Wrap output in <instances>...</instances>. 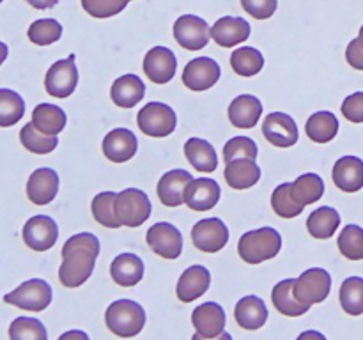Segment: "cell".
I'll return each instance as SVG.
<instances>
[{"instance_id":"6da1fadb","label":"cell","mask_w":363,"mask_h":340,"mask_svg":"<svg viewBox=\"0 0 363 340\" xmlns=\"http://www.w3.org/2000/svg\"><path fill=\"white\" fill-rule=\"evenodd\" d=\"M59 280L64 287H80L91 278L99 255V239L91 232L74 234L62 246Z\"/></svg>"},{"instance_id":"7a4b0ae2","label":"cell","mask_w":363,"mask_h":340,"mask_svg":"<svg viewBox=\"0 0 363 340\" xmlns=\"http://www.w3.org/2000/svg\"><path fill=\"white\" fill-rule=\"evenodd\" d=\"M282 250V236L273 227H262V229L245 232L238 243L240 257L248 264H261L277 257Z\"/></svg>"},{"instance_id":"3957f363","label":"cell","mask_w":363,"mask_h":340,"mask_svg":"<svg viewBox=\"0 0 363 340\" xmlns=\"http://www.w3.org/2000/svg\"><path fill=\"white\" fill-rule=\"evenodd\" d=\"M105 322L113 335L130 339L145 326V310L133 300H117L106 308Z\"/></svg>"},{"instance_id":"277c9868","label":"cell","mask_w":363,"mask_h":340,"mask_svg":"<svg viewBox=\"0 0 363 340\" xmlns=\"http://www.w3.org/2000/svg\"><path fill=\"white\" fill-rule=\"evenodd\" d=\"M137 124L140 131L147 137L163 138L169 137L177 124V115L169 105L160 101H151L137 115Z\"/></svg>"},{"instance_id":"5b68a950","label":"cell","mask_w":363,"mask_h":340,"mask_svg":"<svg viewBox=\"0 0 363 340\" xmlns=\"http://www.w3.org/2000/svg\"><path fill=\"white\" fill-rule=\"evenodd\" d=\"M52 287L48 282L41 278H32L21 283L18 289L13 293L6 294L4 301L14 307L21 308V310L28 312H43L50 303H52Z\"/></svg>"},{"instance_id":"8992f818","label":"cell","mask_w":363,"mask_h":340,"mask_svg":"<svg viewBox=\"0 0 363 340\" xmlns=\"http://www.w3.org/2000/svg\"><path fill=\"white\" fill-rule=\"evenodd\" d=\"M116 209L121 223L126 227H140L147 222L152 211L147 193L137 188H128L117 193Z\"/></svg>"},{"instance_id":"52a82bcc","label":"cell","mask_w":363,"mask_h":340,"mask_svg":"<svg viewBox=\"0 0 363 340\" xmlns=\"http://www.w3.org/2000/svg\"><path fill=\"white\" fill-rule=\"evenodd\" d=\"M191 324L195 328V340L199 339H229L225 333V312L215 301L199 305L191 314Z\"/></svg>"},{"instance_id":"ba28073f","label":"cell","mask_w":363,"mask_h":340,"mask_svg":"<svg viewBox=\"0 0 363 340\" xmlns=\"http://www.w3.org/2000/svg\"><path fill=\"white\" fill-rule=\"evenodd\" d=\"M78 85V69L74 64V55L57 60L50 66L45 76V89L53 98H69Z\"/></svg>"},{"instance_id":"9c48e42d","label":"cell","mask_w":363,"mask_h":340,"mask_svg":"<svg viewBox=\"0 0 363 340\" xmlns=\"http://www.w3.org/2000/svg\"><path fill=\"white\" fill-rule=\"evenodd\" d=\"M332 290V276L326 269L312 268L301 273L294 283V294L301 303H321Z\"/></svg>"},{"instance_id":"30bf717a","label":"cell","mask_w":363,"mask_h":340,"mask_svg":"<svg viewBox=\"0 0 363 340\" xmlns=\"http://www.w3.org/2000/svg\"><path fill=\"white\" fill-rule=\"evenodd\" d=\"M174 38H176L177 45L183 46L184 50L197 52L209 42L211 27L202 18L194 16V14H183L174 23Z\"/></svg>"},{"instance_id":"8fae6325","label":"cell","mask_w":363,"mask_h":340,"mask_svg":"<svg viewBox=\"0 0 363 340\" xmlns=\"http://www.w3.org/2000/svg\"><path fill=\"white\" fill-rule=\"evenodd\" d=\"M191 241L197 250L204 254H216L229 241V229L220 218H204L191 229Z\"/></svg>"},{"instance_id":"7c38bea8","label":"cell","mask_w":363,"mask_h":340,"mask_svg":"<svg viewBox=\"0 0 363 340\" xmlns=\"http://www.w3.org/2000/svg\"><path fill=\"white\" fill-rule=\"evenodd\" d=\"M145 241L151 246V250L163 259H177L183 251V236H181L179 229L174 227L172 223H155L147 230Z\"/></svg>"},{"instance_id":"4fadbf2b","label":"cell","mask_w":363,"mask_h":340,"mask_svg":"<svg viewBox=\"0 0 363 340\" xmlns=\"http://www.w3.org/2000/svg\"><path fill=\"white\" fill-rule=\"evenodd\" d=\"M220 80V66L211 57H197L184 66L183 84L190 91L202 92L211 89Z\"/></svg>"},{"instance_id":"5bb4252c","label":"cell","mask_w":363,"mask_h":340,"mask_svg":"<svg viewBox=\"0 0 363 340\" xmlns=\"http://www.w3.org/2000/svg\"><path fill=\"white\" fill-rule=\"evenodd\" d=\"M59 227L55 220L46 215L32 216L23 227V241L30 250L46 251L57 243Z\"/></svg>"},{"instance_id":"9a60e30c","label":"cell","mask_w":363,"mask_h":340,"mask_svg":"<svg viewBox=\"0 0 363 340\" xmlns=\"http://www.w3.org/2000/svg\"><path fill=\"white\" fill-rule=\"evenodd\" d=\"M262 135L277 147H293L300 138L298 126L289 113L273 112L262 123Z\"/></svg>"},{"instance_id":"2e32d148","label":"cell","mask_w":363,"mask_h":340,"mask_svg":"<svg viewBox=\"0 0 363 340\" xmlns=\"http://www.w3.org/2000/svg\"><path fill=\"white\" fill-rule=\"evenodd\" d=\"M177 69V59L174 52L165 46H155L144 57V73L152 84H169Z\"/></svg>"},{"instance_id":"e0dca14e","label":"cell","mask_w":363,"mask_h":340,"mask_svg":"<svg viewBox=\"0 0 363 340\" xmlns=\"http://www.w3.org/2000/svg\"><path fill=\"white\" fill-rule=\"evenodd\" d=\"M220 184L216 181L208 179V177H201V179H194L184 190V204L191 209V211H209L215 208L220 200Z\"/></svg>"},{"instance_id":"ac0fdd59","label":"cell","mask_w":363,"mask_h":340,"mask_svg":"<svg viewBox=\"0 0 363 340\" xmlns=\"http://www.w3.org/2000/svg\"><path fill=\"white\" fill-rule=\"evenodd\" d=\"M59 191V176L55 170L43 166V169L34 170L28 177L27 195L32 204L46 205L57 197Z\"/></svg>"},{"instance_id":"d6986e66","label":"cell","mask_w":363,"mask_h":340,"mask_svg":"<svg viewBox=\"0 0 363 340\" xmlns=\"http://www.w3.org/2000/svg\"><path fill=\"white\" fill-rule=\"evenodd\" d=\"M138 149V140L133 131L126 128L112 130L103 138V154L113 163H124L135 156Z\"/></svg>"},{"instance_id":"ffe728a7","label":"cell","mask_w":363,"mask_h":340,"mask_svg":"<svg viewBox=\"0 0 363 340\" xmlns=\"http://www.w3.org/2000/svg\"><path fill=\"white\" fill-rule=\"evenodd\" d=\"M211 38L216 45L233 48L250 38V23L243 18L223 16L211 27Z\"/></svg>"},{"instance_id":"44dd1931","label":"cell","mask_w":363,"mask_h":340,"mask_svg":"<svg viewBox=\"0 0 363 340\" xmlns=\"http://www.w3.org/2000/svg\"><path fill=\"white\" fill-rule=\"evenodd\" d=\"M191 181H194V177L186 170L176 169L163 174L158 183V188H156L162 204L167 205V208H177V205L183 204L184 190H186V186Z\"/></svg>"},{"instance_id":"7402d4cb","label":"cell","mask_w":363,"mask_h":340,"mask_svg":"<svg viewBox=\"0 0 363 340\" xmlns=\"http://www.w3.org/2000/svg\"><path fill=\"white\" fill-rule=\"evenodd\" d=\"M333 183L346 193H354L363 188V162L358 156H342L333 165Z\"/></svg>"},{"instance_id":"603a6c76","label":"cell","mask_w":363,"mask_h":340,"mask_svg":"<svg viewBox=\"0 0 363 340\" xmlns=\"http://www.w3.org/2000/svg\"><path fill=\"white\" fill-rule=\"evenodd\" d=\"M209 283H211V275L204 266H190L188 269H184L177 282V298L183 303H191L197 298L204 296L206 290L209 289Z\"/></svg>"},{"instance_id":"cb8c5ba5","label":"cell","mask_w":363,"mask_h":340,"mask_svg":"<svg viewBox=\"0 0 363 340\" xmlns=\"http://www.w3.org/2000/svg\"><path fill=\"white\" fill-rule=\"evenodd\" d=\"M227 184L234 190H248L261 179V169L254 158H236L225 163Z\"/></svg>"},{"instance_id":"d4e9b609","label":"cell","mask_w":363,"mask_h":340,"mask_svg":"<svg viewBox=\"0 0 363 340\" xmlns=\"http://www.w3.org/2000/svg\"><path fill=\"white\" fill-rule=\"evenodd\" d=\"M262 113V103L252 94H241L229 106V120L234 128L250 130L255 128Z\"/></svg>"},{"instance_id":"484cf974","label":"cell","mask_w":363,"mask_h":340,"mask_svg":"<svg viewBox=\"0 0 363 340\" xmlns=\"http://www.w3.org/2000/svg\"><path fill=\"white\" fill-rule=\"evenodd\" d=\"M145 85L137 74H123L113 81L110 98L121 108H133L144 99Z\"/></svg>"},{"instance_id":"4316f807","label":"cell","mask_w":363,"mask_h":340,"mask_svg":"<svg viewBox=\"0 0 363 340\" xmlns=\"http://www.w3.org/2000/svg\"><path fill=\"white\" fill-rule=\"evenodd\" d=\"M236 322L245 329H259L268 321V308L266 303L257 296L241 298L234 308Z\"/></svg>"},{"instance_id":"83f0119b","label":"cell","mask_w":363,"mask_h":340,"mask_svg":"<svg viewBox=\"0 0 363 340\" xmlns=\"http://www.w3.org/2000/svg\"><path fill=\"white\" fill-rule=\"evenodd\" d=\"M113 282L121 287H133L144 276V262L135 254H121L110 266Z\"/></svg>"},{"instance_id":"f1b7e54d","label":"cell","mask_w":363,"mask_h":340,"mask_svg":"<svg viewBox=\"0 0 363 340\" xmlns=\"http://www.w3.org/2000/svg\"><path fill=\"white\" fill-rule=\"evenodd\" d=\"M294 283H296V278L282 280V282H279L273 287L272 293L273 307H275L280 314L287 315V317L303 315L305 312H308V308L312 307V305L301 303V301L298 300L296 294H294Z\"/></svg>"},{"instance_id":"f546056e","label":"cell","mask_w":363,"mask_h":340,"mask_svg":"<svg viewBox=\"0 0 363 340\" xmlns=\"http://www.w3.org/2000/svg\"><path fill=\"white\" fill-rule=\"evenodd\" d=\"M184 156L195 170L201 172H215L218 166V156L208 140L202 138H190L184 144Z\"/></svg>"},{"instance_id":"4dcf8cb0","label":"cell","mask_w":363,"mask_h":340,"mask_svg":"<svg viewBox=\"0 0 363 340\" xmlns=\"http://www.w3.org/2000/svg\"><path fill=\"white\" fill-rule=\"evenodd\" d=\"M67 117L60 106L41 103L32 110V124L46 135H59L66 128Z\"/></svg>"},{"instance_id":"1f68e13d","label":"cell","mask_w":363,"mask_h":340,"mask_svg":"<svg viewBox=\"0 0 363 340\" xmlns=\"http://www.w3.org/2000/svg\"><path fill=\"white\" fill-rule=\"evenodd\" d=\"M340 225V215L337 209L323 205V208L312 211L307 220L308 234L315 239H330L337 232Z\"/></svg>"},{"instance_id":"d6a6232c","label":"cell","mask_w":363,"mask_h":340,"mask_svg":"<svg viewBox=\"0 0 363 340\" xmlns=\"http://www.w3.org/2000/svg\"><path fill=\"white\" fill-rule=\"evenodd\" d=\"M305 130L312 142L326 144V142H332L339 133V120L332 112H315L308 117Z\"/></svg>"},{"instance_id":"836d02e7","label":"cell","mask_w":363,"mask_h":340,"mask_svg":"<svg viewBox=\"0 0 363 340\" xmlns=\"http://www.w3.org/2000/svg\"><path fill=\"white\" fill-rule=\"evenodd\" d=\"M291 193L301 205L314 204L325 195V181L318 174H303L291 183Z\"/></svg>"},{"instance_id":"e575fe53","label":"cell","mask_w":363,"mask_h":340,"mask_svg":"<svg viewBox=\"0 0 363 340\" xmlns=\"http://www.w3.org/2000/svg\"><path fill=\"white\" fill-rule=\"evenodd\" d=\"M116 198L117 193H113V191H101L92 198V216L99 225L108 227V229H117V227L123 225L119 216H117Z\"/></svg>"},{"instance_id":"d590c367","label":"cell","mask_w":363,"mask_h":340,"mask_svg":"<svg viewBox=\"0 0 363 340\" xmlns=\"http://www.w3.org/2000/svg\"><path fill=\"white\" fill-rule=\"evenodd\" d=\"M20 142L27 151L34 152V154H48V152H52L53 149L57 147V144H59L57 135L43 133V131H39L38 128L32 124V120L21 128Z\"/></svg>"},{"instance_id":"8d00e7d4","label":"cell","mask_w":363,"mask_h":340,"mask_svg":"<svg viewBox=\"0 0 363 340\" xmlns=\"http://www.w3.org/2000/svg\"><path fill=\"white\" fill-rule=\"evenodd\" d=\"M230 66L241 76H255L264 67V57L252 46H241L230 55Z\"/></svg>"},{"instance_id":"74e56055","label":"cell","mask_w":363,"mask_h":340,"mask_svg":"<svg viewBox=\"0 0 363 340\" xmlns=\"http://www.w3.org/2000/svg\"><path fill=\"white\" fill-rule=\"evenodd\" d=\"M340 305L344 312L350 315L363 314V278L362 276H350L342 282L339 293Z\"/></svg>"},{"instance_id":"f35d334b","label":"cell","mask_w":363,"mask_h":340,"mask_svg":"<svg viewBox=\"0 0 363 340\" xmlns=\"http://www.w3.org/2000/svg\"><path fill=\"white\" fill-rule=\"evenodd\" d=\"M25 113V101L18 92L0 89V126L9 128L16 124Z\"/></svg>"},{"instance_id":"ab89813d","label":"cell","mask_w":363,"mask_h":340,"mask_svg":"<svg viewBox=\"0 0 363 340\" xmlns=\"http://www.w3.org/2000/svg\"><path fill=\"white\" fill-rule=\"evenodd\" d=\"M272 208L282 218H296L303 212L305 205L294 200L293 193H291V183H284L275 188L272 195Z\"/></svg>"},{"instance_id":"60d3db41","label":"cell","mask_w":363,"mask_h":340,"mask_svg":"<svg viewBox=\"0 0 363 340\" xmlns=\"http://www.w3.org/2000/svg\"><path fill=\"white\" fill-rule=\"evenodd\" d=\"M28 39L38 46H46L57 42L62 38V25L53 18H43V20L34 21L28 27Z\"/></svg>"},{"instance_id":"b9f144b4","label":"cell","mask_w":363,"mask_h":340,"mask_svg":"<svg viewBox=\"0 0 363 340\" xmlns=\"http://www.w3.org/2000/svg\"><path fill=\"white\" fill-rule=\"evenodd\" d=\"M339 250L350 261H362L363 259V229L358 225H346L340 230Z\"/></svg>"},{"instance_id":"7bdbcfd3","label":"cell","mask_w":363,"mask_h":340,"mask_svg":"<svg viewBox=\"0 0 363 340\" xmlns=\"http://www.w3.org/2000/svg\"><path fill=\"white\" fill-rule=\"evenodd\" d=\"M11 340H46L48 333L43 322L34 317H18L11 322Z\"/></svg>"},{"instance_id":"ee69618b","label":"cell","mask_w":363,"mask_h":340,"mask_svg":"<svg viewBox=\"0 0 363 340\" xmlns=\"http://www.w3.org/2000/svg\"><path fill=\"white\" fill-rule=\"evenodd\" d=\"M131 0H82V7L92 18H110L119 14Z\"/></svg>"},{"instance_id":"f6af8a7d","label":"cell","mask_w":363,"mask_h":340,"mask_svg":"<svg viewBox=\"0 0 363 340\" xmlns=\"http://www.w3.org/2000/svg\"><path fill=\"white\" fill-rule=\"evenodd\" d=\"M236 158H257V144L248 137H234L223 147V159L230 162Z\"/></svg>"},{"instance_id":"bcb514c9","label":"cell","mask_w":363,"mask_h":340,"mask_svg":"<svg viewBox=\"0 0 363 340\" xmlns=\"http://www.w3.org/2000/svg\"><path fill=\"white\" fill-rule=\"evenodd\" d=\"M241 6L255 20H268L275 14L279 0H241Z\"/></svg>"},{"instance_id":"7dc6e473","label":"cell","mask_w":363,"mask_h":340,"mask_svg":"<svg viewBox=\"0 0 363 340\" xmlns=\"http://www.w3.org/2000/svg\"><path fill=\"white\" fill-rule=\"evenodd\" d=\"M342 115L351 123H363V92H354L344 99Z\"/></svg>"},{"instance_id":"c3c4849f","label":"cell","mask_w":363,"mask_h":340,"mask_svg":"<svg viewBox=\"0 0 363 340\" xmlns=\"http://www.w3.org/2000/svg\"><path fill=\"white\" fill-rule=\"evenodd\" d=\"M346 59L351 67H354V69L358 71H363V46L360 45L358 39H353V41L347 45Z\"/></svg>"},{"instance_id":"681fc988","label":"cell","mask_w":363,"mask_h":340,"mask_svg":"<svg viewBox=\"0 0 363 340\" xmlns=\"http://www.w3.org/2000/svg\"><path fill=\"white\" fill-rule=\"evenodd\" d=\"M27 2L30 4V6L34 7V9L46 11V9H52V7H55L59 0H27Z\"/></svg>"},{"instance_id":"f907efd6","label":"cell","mask_w":363,"mask_h":340,"mask_svg":"<svg viewBox=\"0 0 363 340\" xmlns=\"http://www.w3.org/2000/svg\"><path fill=\"white\" fill-rule=\"evenodd\" d=\"M67 336H82V339L84 340H87L89 336L85 335V333H78V332H71V333H64L62 336H60V339H67Z\"/></svg>"},{"instance_id":"816d5d0a","label":"cell","mask_w":363,"mask_h":340,"mask_svg":"<svg viewBox=\"0 0 363 340\" xmlns=\"http://www.w3.org/2000/svg\"><path fill=\"white\" fill-rule=\"evenodd\" d=\"M358 41H360V45L363 46V25H362V28H360V35H358Z\"/></svg>"}]
</instances>
